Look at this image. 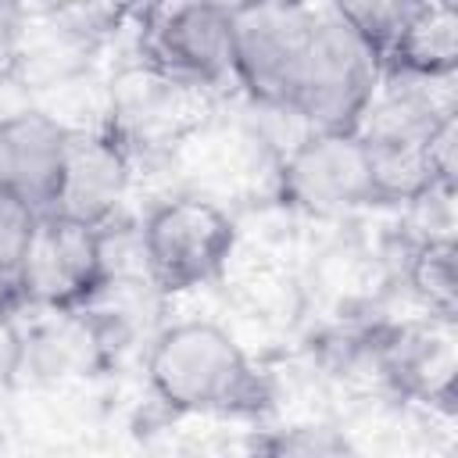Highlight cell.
<instances>
[{"label":"cell","instance_id":"obj_1","mask_svg":"<svg viewBox=\"0 0 458 458\" xmlns=\"http://www.w3.org/2000/svg\"><path fill=\"white\" fill-rule=\"evenodd\" d=\"M150 390L190 415H258L272 394L243 347L215 322H179L154 336L147 354Z\"/></svg>","mask_w":458,"mask_h":458},{"label":"cell","instance_id":"obj_2","mask_svg":"<svg viewBox=\"0 0 458 458\" xmlns=\"http://www.w3.org/2000/svg\"><path fill=\"white\" fill-rule=\"evenodd\" d=\"M383 61L326 7L315 14V32L290 93L286 111L311 129H354L379 82Z\"/></svg>","mask_w":458,"mask_h":458},{"label":"cell","instance_id":"obj_3","mask_svg":"<svg viewBox=\"0 0 458 458\" xmlns=\"http://www.w3.org/2000/svg\"><path fill=\"white\" fill-rule=\"evenodd\" d=\"M315 7L301 0H240L229 7L233 25V79L261 104L283 107L297 86Z\"/></svg>","mask_w":458,"mask_h":458},{"label":"cell","instance_id":"obj_4","mask_svg":"<svg viewBox=\"0 0 458 458\" xmlns=\"http://www.w3.org/2000/svg\"><path fill=\"white\" fill-rule=\"evenodd\" d=\"M236 243L233 218L200 197H175L154 208L140 229L147 279L161 293L190 290L222 272Z\"/></svg>","mask_w":458,"mask_h":458},{"label":"cell","instance_id":"obj_5","mask_svg":"<svg viewBox=\"0 0 458 458\" xmlns=\"http://www.w3.org/2000/svg\"><path fill=\"white\" fill-rule=\"evenodd\" d=\"M107 279L104 225L39 211L21 254L14 293L36 308H79Z\"/></svg>","mask_w":458,"mask_h":458},{"label":"cell","instance_id":"obj_6","mask_svg":"<svg viewBox=\"0 0 458 458\" xmlns=\"http://www.w3.org/2000/svg\"><path fill=\"white\" fill-rule=\"evenodd\" d=\"M279 186L283 197L311 218H336L376 204L369 154L358 129H311L286 154Z\"/></svg>","mask_w":458,"mask_h":458},{"label":"cell","instance_id":"obj_7","mask_svg":"<svg viewBox=\"0 0 458 458\" xmlns=\"http://www.w3.org/2000/svg\"><path fill=\"white\" fill-rule=\"evenodd\" d=\"M143 50L154 72L190 86L233 75V25L218 0H154L143 21Z\"/></svg>","mask_w":458,"mask_h":458},{"label":"cell","instance_id":"obj_8","mask_svg":"<svg viewBox=\"0 0 458 458\" xmlns=\"http://www.w3.org/2000/svg\"><path fill=\"white\" fill-rule=\"evenodd\" d=\"M129 190V154L114 132L68 129L50 211L107 225Z\"/></svg>","mask_w":458,"mask_h":458},{"label":"cell","instance_id":"obj_9","mask_svg":"<svg viewBox=\"0 0 458 458\" xmlns=\"http://www.w3.org/2000/svg\"><path fill=\"white\" fill-rule=\"evenodd\" d=\"M47 322L21 333V365L18 372H36L43 379L64 376H97L111 361L114 336L107 326L89 311L79 308H47Z\"/></svg>","mask_w":458,"mask_h":458},{"label":"cell","instance_id":"obj_10","mask_svg":"<svg viewBox=\"0 0 458 458\" xmlns=\"http://www.w3.org/2000/svg\"><path fill=\"white\" fill-rule=\"evenodd\" d=\"M379 372L394 379L404 394L429 404L454 401V318L429 315L422 326L390 329L376 340Z\"/></svg>","mask_w":458,"mask_h":458},{"label":"cell","instance_id":"obj_11","mask_svg":"<svg viewBox=\"0 0 458 458\" xmlns=\"http://www.w3.org/2000/svg\"><path fill=\"white\" fill-rule=\"evenodd\" d=\"M68 129L43 111L0 118V182L18 190L36 211H50Z\"/></svg>","mask_w":458,"mask_h":458},{"label":"cell","instance_id":"obj_12","mask_svg":"<svg viewBox=\"0 0 458 458\" xmlns=\"http://www.w3.org/2000/svg\"><path fill=\"white\" fill-rule=\"evenodd\" d=\"M383 64L422 75H454L458 68V7L454 0H422Z\"/></svg>","mask_w":458,"mask_h":458},{"label":"cell","instance_id":"obj_13","mask_svg":"<svg viewBox=\"0 0 458 458\" xmlns=\"http://www.w3.org/2000/svg\"><path fill=\"white\" fill-rule=\"evenodd\" d=\"M326 7L379 57L386 61L390 47L422 7V0H326Z\"/></svg>","mask_w":458,"mask_h":458},{"label":"cell","instance_id":"obj_14","mask_svg":"<svg viewBox=\"0 0 458 458\" xmlns=\"http://www.w3.org/2000/svg\"><path fill=\"white\" fill-rule=\"evenodd\" d=\"M408 283L415 297L429 308V315L454 318L458 311L454 243H415L411 261H408Z\"/></svg>","mask_w":458,"mask_h":458},{"label":"cell","instance_id":"obj_15","mask_svg":"<svg viewBox=\"0 0 458 458\" xmlns=\"http://www.w3.org/2000/svg\"><path fill=\"white\" fill-rule=\"evenodd\" d=\"M36 218L39 211L18 190L0 182V286L4 290H14V276H18Z\"/></svg>","mask_w":458,"mask_h":458},{"label":"cell","instance_id":"obj_16","mask_svg":"<svg viewBox=\"0 0 458 458\" xmlns=\"http://www.w3.org/2000/svg\"><path fill=\"white\" fill-rule=\"evenodd\" d=\"M265 454L276 458H333V454H347L351 440L322 422H301V426H286V429H268V437H261L254 444Z\"/></svg>","mask_w":458,"mask_h":458},{"label":"cell","instance_id":"obj_17","mask_svg":"<svg viewBox=\"0 0 458 458\" xmlns=\"http://www.w3.org/2000/svg\"><path fill=\"white\" fill-rule=\"evenodd\" d=\"M21 64V39H18V14L0 11V86Z\"/></svg>","mask_w":458,"mask_h":458},{"label":"cell","instance_id":"obj_18","mask_svg":"<svg viewBox=\"0 0 458 458\" xmlns=\"http://www.w3.org/2000/svg\"><path fill=\"white\" fill-rule=\"evenodd\" d=\"M21 365V333L0 318V379H11Z\"/></svg>","mask_w":458,"mask_h":458},{"label":"cell","instance_id":"obj_19","mask_svg":"<svg viewBox=\"0 0 458 458\" xmlns=\"http://www.w3.org/2000/svg\"><path fill=\"white\" fill-rule=\"evenodd\" d=\"M86 0H14V14H64V11H75L82 7Z\"/></svg>","mask_w":458,"mask_h":458},{"label":"cell","instance_id":"obj_20","mask_svg":"<svg viewBox=\"0 0 458 458\" xmlns=\"http://www.w3.org/2000/svg\"><path fill=\"white\" fill-rule=\"evenodd\" d=\"M0 11H11L14 14V0H0Z\"/></svg>","mask_w":458,"mask_h":458},{"label":"cell","instance_id":"obj_21","mask_svg":"<svg viewBox=\"0 0 458 458\" xmlns=\"http://www.w3.org/2000/svg\"><path fill=\"white\" fill-rule=\"evenodd\" d=\"M301 4H311V0H301Z\"/></svg>","mask_w":458,"mask_h":458}]
</instances>
